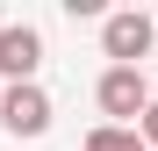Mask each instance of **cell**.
Here are the masks:
<instances>
[{
	"label": "cell",
	"mask_w": 158,
	"mask_h": 151,
	"mask_svg": "<svg viewBox=\"0 0 158 151\" xmlns=\"http://www.w3.org/2000/svg\"><path fill=\"white\" fill-rule=\"evenodd\" d=\"M0 122H7V130L15 137H43L50 130V94L29 79V86H7V94H0Z\"/></svg>",
	"instance_id": "cell-4"
},
{
	"label": "cell",
	"mask_w": 158,
	"mask_h": 151,
	"mask_svg": "<svg viewBox=\"0 0 158 151\" xmlns=\"http://www.w3.org/2000/svg\"><path fill=\"white\" fill-rule=\"evenodd\" d=\"M137 137H144V151H158V101H151V108L137 115Z\"/></svg>",
	"instance_id": "cell-6"
},
{
	"label": "cell",
	"mask_w": 158,
	"mask_h": 151,
	"mask_svg": "<svg viewBox=\"0 0 158 151\" xmlns=\"http://www.w3.org/2000/svg\"><path fill=\"white\" fill-rule=\"evenodd\" d=\"M36 65H43V29L36 22H7V29H0V79L29 86Z\"/></svg>",
	"instance_id": "cell-2"
},
{
	"label": "cell",
	"mask_w": 158,
	"mask_h": 151,
	"mask_svg": "<svg viewBox=\"0 0 158 151\" xmlns=\"http://www.w3.org/2000/svg\"><path fill=\"white\" fill-rule=\"evenodd\" d=\"M101 50H108L115 65H137V58H151V15H144V7H122V15H108V22H101Z\"/></svg>",
	"instance_id": "cell-3"
},
{
	"label": "cell",
	"mask_w": 158,
	"mask_h": 151,
	"mask_svg": "<svg viewBox=\"0 0 158 151\" xmlns=\"http://www.w3.org/2000/svg\"><path fill=\"white\" fill-rule=\"evenodd\" d=\"M86 151H144V137H137V130H115V122H101V130L86 137Z\"/></svg>",
	"instance_id": "cell-5"
},
{
	"label": "cell",
	"mask_w": 158,
	"mask_h": 151,
	"mask_svg": "<svg viewBox=\"0 0 158 151\" xmlns=\"http://www.w3.org/2000/svg\"><path fill=\"white\" fill-rule=\"evenodd\" d=\"M94 94H101V115H115V130H129V122L151 108V86H144V72H137V65H108Z\"/></svg>",
	"instance_id": "cell-1"
}]
</instances>
